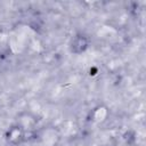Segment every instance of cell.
I'll list each match as a JSON object with an SVG mask.
<instances>
[{
	"mask_svg": "<svg viewBox=\"0 0 146 146\" xmlns=\"http://www.w3.org/2000/svg\"><path fill=\"white\" fill-rule=\"evenodd\" d=\"M25 135H26V130L19 123H16L8 129L6 133V138L8 143L13 145H19L22 141L25 140Z\"/></svg>",
	"mask_w": 146,
	"mask_h": 146,
	"instance_id": "6da1fadb",
	"label": "cell"
},
{
	"mask_svg": "<svg viewBox=\"0 0 146 146\" xmlns=\"http://www.w3.org/2000/svg\"><path fill=\"white\" fill-rule=\"evenodd\" d=\"M88 48V40L84 35H76L71 43V51L75 54H80Z\"/></svg>",
	"mask_w": 146,
	"mask_h": 146,
	"instance_id": "7a4b0ae2",
	"label": "cell"
}]
</instances>
